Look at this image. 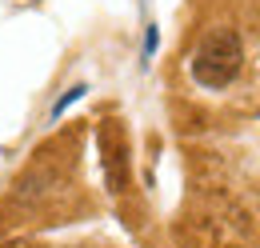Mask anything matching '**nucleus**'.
I'll use <instances>...</instances> for the list:
<instances>
[{
    "label": "nucleus",
    "mask_w": 260,
    "mask_h": 248,
    "mask_svg": "<svg viewBox=\"0 0 260 248\" xmlns=\"http://www.w3.org/2000/svg\"><path fill=\"white\" fill-rule=\"evenodd\" d=\"M244 64V48H240V36L232 28H216L200 40V48L192 52V80L200 88H228L236 80Z\"/></svg>",
    "instance_id": "nucleus-1"
},
{
    "label": "nucleus",
    "mask_w": 260,
    "mask_h": 248,
    "mask_svg": "<svg viewBox=\"0 0 260 248\" xmlns=\"http://www.w3.org/2000/svg\"><path fill=\"white\" fill-rule=\"evenodd\" d=\"M84 92H88V84H72V88H68V92L60 96L56 104H52V120H56V116H64V108H68V104H76Z\"/></svg>",
    "instance_id": "nucleus-3"
},
{
    "label": "nucleus",
    "mask_w": 260,
    "mask_h": 248,
    "mask_svg": "<svg viewBox=\"0 0 260 248\" xmlns=\"http://www.w3.org/2000/svg\"><path fill=\"white\" fill-rule=\"evenodd\" d=\"M100 148H104V176H108V188L120 192L124 188V136L116 124H104L100 128Z\"/></svg>",
    "instance_id": "nucleus-2"
},
{
    "label": "nucleus",
    "mask_w": 260,
    "mask_h": 248,
    "mask_svg": "<svg viewBox=\"0 0 260 248\" xmlns=\"http://www.w3.org/2000/svg\"><path fill=\"white\" fill-rule=\"evenodd\" d=\"M156 44H160V36H156V24H148V32H144V56H152V52H156Z\"/></svg>",
    "instance_id": "nucleus-4"
}]
</instances>
